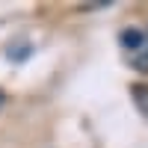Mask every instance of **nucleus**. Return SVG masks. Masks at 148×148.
Wrapping results in <instances>:
<instances>
[{
  "mask_svg": "<svg viewBox=\"0 0 148 148\" xmlns=\"http://www.w3.org/2000/svg\"><path fill=\"white\" fill-rule=\"evenodd\" d=\"M121 45L127 51H142V33L139 30H125L121 33Z\"/></svg>",
  "mask_w": 148,
  "mask_h": 148,
  "instance_id": "f257e3e1",
  "label": "nucleus"
},
{
  "mask_svg": "<svg viewBox=\"0 0 148 148\" xmlns=\"http://www.w3.org/2000/svg\"><path fill=\"white\" fill-rule=\"evenodd\" d=\"M0 101H3V92H0Z\"/></svg>",
  "mask_w": 148,
  "mask_h": 148,
  "instance_id": "7ed1b4c3",
  "label": "nucleus"
},
{
  "mask_svg": "<svg viewBox=\"0 0 148 148\" xmlns=\"http://www.w3.org/2000/svg\"><path fill=\"white\" fill-rule=\"evenodd\" d=\"M133 95H136V104L142 107V113L148 116V104H145L148 101V86H133Z\"/></svg>",
  "mask_w": 148,
  "mask_h": 148,
  "instance_id": "f03ea898",
  "label": "nucleus"
}]
</instances>
